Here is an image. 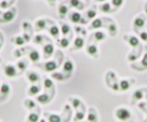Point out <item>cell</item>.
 I'll list each match as a JSON object with an SVG mask.
<instances>
[{
  "mask_svg": "<svg viewBox=\"0 0 147 122\" xmlns=\"http://www.w3.org/2000/svg\"><path fill=\"white\" fill-rule=\"evenodd\" d=\"M98 116L94 107H90L87 114V122H98Z\"/></svg>",
  "mask_w": 147,
  "mask_h": 122,
  "instance_id": "2e32d148",
  "label": "cell"
},
{
  "mask_svg": "<svg viewBox=\"0 0 147 122\" xmlns=\"http://www.w3.org/2000/svg\"><path fill=\"white\" fill-rule=\"evenodd\" d=\"M48 4L51 6V7H53L55 5V2H56V0H47Z\"/></svg>",
  "mask_w": 147,
  "mask_h": 122,
  "instance_id": "c3c4849f",
  "label": "cell"
},
{
  "mask_svg": "<svg viewBox=\"0 0 147 122\" xmlns=\"http://www.w3.org/2000/svg\"><path fill=\"white\" fill-rule=\"evenodd\" d=\"M47 28V20L44 19H37L35 22V29L37 31L43 30Z\"/></svg>",
  "mask_w": 147,
  "mask_h": 122,
  "instance_id": "ac0fdd59",
  "label": "cell"
},
{
  "mask_svg": "<svg viewBox=\"0 0 147 122\" xmlns=\"http://www.w3.org/2000/svg\"><path fill=\"white\" fill-rule=\"evenodd\" d=\"M102 19H96L93 21L91 22L89 29H99V28H102L103 27V22H102Z\"/></svg>",
  "mask_w": 147,
  "mask_h": 122,
  "instance_id": "f1b7e54d",
  "label": "cell"
},
{
  "mask_svg": "<svg viewBox=\"0 0 147 122\" xmlns=\"http://www.w3.org/2000/svg\"><path fill=\"white\" fill-rule=\"evenodd\" d=\"M11 42L17 46H22V45H24V43H26L23 36H15L14 38H12Z\"/></svg>",
  "mask_w": 147,
  "mask_h": 122,
  "instance_id": "1f68e13d",
  "label": "cell"
},
{
  "mask_svg": "<svg viewBox=\"0 0 147 122\" xmlns=\"http://www.w3.org/2000/svg\"><path fill=\"white\" fill-rule=\"evenodd\" d=\"M74 68H75V65H74L73 61L67 59V60L63 62V73H65L67 74H71L73 73V71H74Z\"/></svg>",
  "mask_w": 147,
  "mask_h": 122,
  "instance_id": "7c38bea8",
  "label": "cell"
},
{
  "mask_svg": "<svg viewBox=\"0 0 147 122\" xmlns=\"http://www.w3.org/2000/svg\"><path fill=\"white\" fill-rule=\"evenodd\" d=\"M86 52L92 58H95V59L98 58V47H96V45L94 43H90L87 45L86 48Z\"/></svg>",
  "mask_w": 147,
  "mask_h": 122,
  "instance_id": "ba28073f",
  "label": "cell"
},
{
  "mask_svg": "<svg viewBox=\"0 0 147 122\" xmlns=\"http://www.w3.org/2000/svg\"><path fill=\"white\" fill-rule=\"evenodd\" d=\"M126 122H133V121H131V120H128V121H126Z\"/></svg>",
  "mask_w": 147,
  "mask_h": 122,
  "instance_id": "db71d44e",
  "label": "cell"
},
{
  "mask_svg": "<svg viewBox=\"0 0 147 122\" xmlns=\"http://www.w3.org/2000/svg\"><path fill=\"white\" fill-rule=\"evenodd\" d=\"M48 32L51 36H52V37H53L54 39H57L60 35V29H59L58 26L53 25L48 29Z\"/></svg>",
  "mask_w": 147,
  "mask_h": 122,
  "instance_id": "cb8c5ba5",
  "label": "cell"
},
{
  "mask_svg": "<svg viewBox=\"0 0 147 122\" xmlns=\"http://www.w3.org/2000/svg\"><path fill=\"white\" fill-rule=\"evenodd\" d=\"M26 77H27L28 81L32 84L39 83L40 80V75L38 73H36L35 71H27Z\"/></svg>",
  "mask_w": 147,
  "mask_h": 122,
  "instance_id": "277c9868",
  "label": "cell"
},
{
  "mask_svg": "<svg viewBox=\"0 0 147 122\" xmlns=\"http://www.w3.org/2000/svg\"><path fill=\"white\" fill-rule=\"evenodd\" d=\"M134 83L133 78H128V79H122L119 82V89L122 92H126L131 87V85Z\"/></svg>",
  "mask_w": 147,
  "mask_h": 122,
  "instance_id": "3957f363",
  "label": "cell"
},
{
  "mask_svg": "<svg viewBox=\"0 0 147 122\" xmlns=\"http://www.w3.org/2000/svg\"><path fill=\"white\" fill-rule=\"evenodd\" d=\"M16 13H17V10L15 7L11 8V9H9L6 12L3 13V15H1L2 17V21L3 22H11L13 21V19H15L16 17Z\"/></svg>",
  "mask_w": 147,
  "mask_h": 122,
  "instance_id": "5b68a950",
  "label": "cell"
},
{
  "mask_svg": "<svg viewBox=\"0 0 147 122\" xmlns=\"http://www.w3.org/2000/svg\"><path fill=\"white\" fill-rule=\"evenodd\" d=\"M13 55L15 58H20L22 56V52L20 50H16V51L13 52Z\"/></svg>",
  "mask_w": 147,
  "mask_h": 122,
  "instance_id": "ee69618b",
  "label": "cell"
},
{
  "mask_svg": "<svg viewBox=\"0 0 147 122\" xmlns=\"http://www.w3.org/2000/svg\"><path fill=\"white\" fill-rule=\"evenodd\" d=\"M92 38L94 39L95 42H101L107 39V35H106L103 31H96L95 33L92 34Z\"/></svg>",
  "mask_w": 147,
  "mask_h": 122,
  "instance_id": "44dd1931",
  "label": "cell"
},
{
  "mask_svg": "<svg viewBox=\"0 0 147 122\" xmlns=\"http://www.w3.org/2000/svg\"><path fill=\"white\" fill-rule=\"evenodd\" d=\"M4 74L8 78H15L18 75V69L15 65L8 64L4 66Z\"/></svg>",
  "mask_w": 147,
  "mask_h": 122,
  "instance_id": "7a4b0ae2",
  "label": "cell"
},
{
  "mask_svg": "<svg viewBox=\"0 0 147 122\" xmlns=\"http://www.w3.org/2000/svg\"><path fill=\"white\" fill-rule=\"evenodd\" d=\"M108 31H109V34L111 36V37H115L118 33V28H117V25L114 23V22H110V23L108 25Z\"/></svg>",
  "mask_w": 147,
  "mask_h": 122,
  "instance_id": "83f0119b",
  "label": "cell"
},
{
  "mask_svg": "<svg viewBox=\"0 0 147 122\" xmlns=\"http://www.w3.org/2000/svg\"><path fill=\"white\" fill-rule=\"evenodd\" d=\"M57 68H58V64L54 60L48 61L43 64V69H44V71L47 72V73H52V72H54Z\"/></svg>",
  "mask_w": 147,
  "mask_h": 122,
  "instance_id": "8fae6325",
  "label": "cell"
},
{
  "mask_svg": "<svg viewBox=\"0 0 147 122\" xmlns=\"http://www.w3.org/2000/svg\"><path fill=\"white\" fill-rule=\"evenodd\" d=\"M68 100L69 102H70L72 104V107L75 108V109H77L78 107H79L81 106V100L79 98H77V97H69L68 98Z\"/></svg>",
  "mask_w": 147,
  "mask_h": 122,
  "instance_id": "d6a6232c",
  "label": "cell"
},
{
  "mask_svg": "<svg viewBox=\"0 0 147 122\" xmlns=\"http://www.w3.org/2000/svg\"><path fill=\"white\" fill-rule=\"evenodd\" d=\"M69 19H70L72 23L75 24L80 23L82 19V15L77 11H73L71 13H69Z\"/></svg>",
  "mask_w": 147,
  "mask_h": 122,
  "instance_id": "9a60e30c",
  "label": "cell"
},
{
  "mask_svg": "<svg viewBox=\"0 0 147 122\" xmlns=\"http://www.w3.org/2000/svg\"><path fill=\"white\" fill-rule=\"evenodd\" d=\"M87 1H88V0H87Z\"/></svg>",
  "mask_w": 147,
  "mask_h": 122,
  "instance_id": "680465c9",
  "label": "cell"
},
{
  "mask_svg": "<svg viewBox=\"0 0 147 122\" xmlns=\"http://www.w3.org/2000/svg\"><path fill=\"white\" fill-rule=\"evenodd\" d=\"M9 7V3L7 1H3L0 3V8H2V9H6Z\"/></svg>",
  "mask_w": 147,
  "mask_h": 122,
  "instance_id": "f6af8a7d",
  "label": "cell"
},
{
  "mask_svg": "<svg viewBox=\"0 0 147 122\" xmlns=\"http://www.w3.org/2000/svg\"><path fill=\"white\" fill-rule=\"evenodd\" d=\"M96 16V7H90L88 10L86 12L85 14V17H86V19L88 21V20H91V19H94Z\"/></svg>",
  "mask_w": 147,
  "mask_h": 122,
  "instance_id": "d4e9b609",
  "label": "cell"
},
{
  "mask_svg": "<svg viewBox=\"0 0 147 122\" xmlns=\"http://www.w3.org/2000/svg\"><path fill=\"white\" fill-rule=\"evenodd\" d=\"M98 8L101 12L105 13V14H108V13H110L112 11L111 6H110L109 3H104V4H102V5H100Z\"/></svg>",
  "mask_w": 147,
  "mask_h": 122,
  "instance_id": "e575fe53",
  "label": "cell"
},
{
  "mask_svg": "<svg viewBox=\"0 0 147 122\" xmlns=\"http://www.w3.org/2000/svg\"><path fill=\"white\" fill-rule=\"evenodd\" d=\"M114 115L118 120L121 122H126L128 120H131V112L127 107H118L114 111Z\"/></svg>",
  "mask_w": 147,
  "mask_h": 122,
  "instance_id": "6da1fadb",
  "label": "cell"
},
{
  "mask_svg": "<svg viewBox=\"0 0 147 122\" xmlns=\"http://www.w3.org/2000/svg\"><path fill=\"white\" fill-rule=\"evenodd\" d=\"M146 22V19L144 15H140L137 17H135L134 20H133V28H134L135 30L139 29H142L145 25Z\"/></svg>",
  "mask_w": 147,
  "mask_h": 122,
  "instance_id": "9c48e42d",
  "label": "cell"
},
{
  "mask_svg": "<svg viewBox=\"0 0 147 122\" xmlns=\"http://www.w3.org/2000/svg\"><path fill=\"white\" fill-rule=\"evenodd\" d=\"M82 122H86V121H82Z\"/></svg>",
  "mask_w": 147,
  "mask_h": 122,
  "instance_id": "6f0895ef",
  "label": "cell"
},
{
  "mask_svg": "<svg viewBox=\"0 0 147 122\" xmlns=\"http://www.w3.org/2000/svg\"><path fill=\"white\" fill-rule=\"evenodd\" d=\"M42 52H43V56L45 59L51 58L54 52V45L51 42L44 44L42 47Z\"/></svg>",
  "mask_w": 147,
  "mask_h": 122,
  "instance_id": "52a82bcc",
  "label": "cell"
},
{
  "mask_svg": "<svg viewBox=\"0 0 147 122\" xmlns=\"http://www.w3.org/2000/svg\"><path fill=\"white\" fill-rule=\"evenodd\" d=\"M68 4L71 7H75L76 9H83L84 8V4H83L80 0H68Z\"/></svg>",
  "mask_w": 147,
  "mask_h": 122,
  "instance_id": "4316f807",
  "label": "cell"
},
{
  "mask_svg": "<svg viewBox=\"0 0 147 122\" xmlns=\"http://www.w3.org/2000/svg\"><path fill=\"white\" fill-rule=\"evenodd\" d=\"M85 46V40L80 36H77L76 40H74V46L72 48V51H79V50L83 49Z\"/></svg>",
  "mask_w": 147,
  "mask_h": 122,
  "instance_id": "5bb4252c",
  "label": "cell"
},
{
  "mask_svg": "<svg viewBox=\"0 0 147 122\" xmlns=\"http://www.w3.org/2000/svg\"><path fill=\"white\" fill-rule=\"evenodd\" d=\"M11 92V87L7 83H3L2 84H0V93L2 96L7 97Z\"/></svg>",
  "mask_w": 147,
  "mask_h": 122,
  "instance_id": "7402d4cb",
  "label": "cell"
},
{
  "mask_svg": "<svg viewBox=\"0 0 147 122\" xmlns=\"http://www.w3.org/2000/svg\"><path fill=\"white\" fill-rule=\"evenodd\" d=\"M124 40L130 45V46L132 48V49H135L136 47L140 46V40L137 37L135 36H132V35H125L124 36Z\"/></svg>",
  "mask_w": 147,
  "mask_h": 122,
  "instance_id": "8992f818",
  "label": "cell"
},
{
  "mask_svg": "<svg viewBox=\"0 0 147 122\" xmlns=\"http://www.w3.org/2000/svg\"><path fill=\"white\" fill-rule=\"evenodd\" d=\"M23 38H24L25 40V42H30V36L28 34V33H24L23 34Z\"/></svg>",
  "mask_w": 147,
  "mask_h": 122,
  "instance_id": "7dc6e473",
  "label": "cell"
},
{
  "mask_svg": "<svg viewBox=\"0 0 147 122\" xmlns=\"http://www.w3.org/2000/svg\"><path fill=\"white\" fill-rule=\"evenodd\" d=\"M41 91V87L40 84H33L27 89V94L29 97H37Z\"/></svg>",
  "mask_w": 147,
  "mask_h": 122,
  "instance_id": "30bf717a",
  "label": "cell"
},
{
  "mask_svg": "<svg viewBox=\"0 0 147 122\" xmlns=\"http://www.w3.org/2000/svg\"><path fill=\"white\" fill-rule=\"evenodd\" d=\"M40 120V116L36 112H30L27 117L26 122H38Z\"/></svg>",
  "mask_w": 147,
  "mask_h": 122,
  "instance_id": "4dcf8cb0",
  "label": "cell"
},
{
  "mask_svg": "<svg viewBox=\"0 0 147 122\" xmlns=\"http://www.w3.org/2000/svg\"><path fill=\"white\" fill-rule=\"evenodd\" d=\"M144 97H145V99H146V101H147V91H146V93L144 94Z\"/></svg>",
  "mask_w": 147,
  "mask_h": 122,
  "instance_id": "816d5d0a",
  "label": "cell"
},
{
  "mask_svg": "<svg viewBox=\"0 0 147 122\" xmlns=\"http://www.w3.org/2000/svg\"><path fill=\"white\" fill-rule=\"evenodd\" d=\"M85 117V110H81V111H77L74 117V122H80L84 119Z\"/></svg>",
  "mask_w": 147,
  "mask_h": 122,
  "instance_id": "8d00e7d4",
  "label": "cell"
},
{
  "mask_svg": "<svg viewBox=\"0 0 147 122\" xmlns=\"http://www.w3.org/2000/svg\"><path fill=\"white\" fill-rule=\"evenodd\" d=\"M29 59L33 62V64H36V62H38L40 61V54L37 50H31V51L29 52Z\"/></svg>",
  "mask_w": 147,
  "mask_h": 122,
  "instance_id": "d6986e66",
  "label": "cell"
},
{
  "mask_svg": "<svg viewBox=\"0 0 147 122\" xmlns=\"http://www.w3.org/2000/svg\"><path fill=\"white\" fill-rule=\"evenodd\" d=\"M141 65L142 66V70L147 69V52L144 53V58H142V62H141Z\"/></svg>",
  "mask_w": 147,
  "mask_h": 122,
  "instance_id": "b9f144b4",
  "label": "cell"
},
{
  "mask_svg": "<svg viewBox=\"0 0 147 122\" xmlns=\"http://www.w3.org/2000/svg\"><path fill=\"white\" fill-rule=\"evenodd\" d=\"M106 0H96V2H104Z\"/></svg>",
  "mask_w": 147,
  "mask_h": 122,
  "instance_id": "f907efd6",
  "label": "cell"
},
{
  "mask_svg": "<svg viewBox=\"0 0 147 122\" xmlns=\"http://www.w3.org/2000/svg\"><path fill=\"white\" fill-rule=\"evenodd\" d=\"M69 12V7L65 5V4H60L58 7V14L62 19H63L65 16Z\"/></svg>",
  "mask_w": 147,
  "mask_h": 122,
  "instance_id": "e0dca14e",
  "label": "cell"
},
{
  "mask_svg": "<svg viewBox=\"0 0 147 122\" xmlns=\"http://www.w3.org/2000/svg\"><path fill=\"white\" fill-rule=\"evenodd\" d=\"M61 32L63 36H67L68 34L71 33V27L67 23L61 22Z\"/></svg>",
  "mask_w": 147,
  "mask_h": 122,
  "instance_id": "836d02e7",
  "label": "cell"
},
{
  "mask_svg": "<svg viewBox=\"0 0 147 122\" xmlns=\"http://www.w3.org/2000/svg\"><path fill=\"white\" fill-rule=\"evenodd\" d=\"M2 15V13H1V11H0V16H1Z\"/></svg>",
  "mask_w": 147,
  "mask_h": 122,
  "instance_id": "11a10c76",
  "label": "cell"
},
{
  "mask_svg": "<svg viewBox=\"0 0 147 122\" xmlns=\"http://www.w3.org/2000/svg\"><path fill=\"white\" fill-rule=\"evenodd\" d=\"M144 11H145V13H146V14H147V3L145 4V5H144Z\"/></svg>",
  "mask_w": 147,
  "mask_h": 122,
  "instance_id": "681fc988",
  "label": "cell"
},
{
  "mask_svg": "<svg viewBox=\"0 0 147 122\" xmlns=\"http://www.w3.org/2000/svg\"><path fill=\"white\" fill-rule=\"evenodd\" d=\"M2 46H3V42H0V50H1Z\"/></svg>",
  "mask_w": 147,
  "mask_h": 122,
  "instance_id": "f5cc1de1",
  "label": "cell"
},
{
  "mask_svg": "<svg viewBox=\"0 0 147 122\" xmlns=\"http://www.w3.org/2000/svg\"><path fill=\"white\" fill-rule=\"evenodd\" d=\"M43 86H44L45 89H51V88H53L54 86L53 80L50 79V78H44V80H43Z\"/></svg>",
  "mask_w": 147,
  "mask_h": 122,
  "instance_id": "74e56055",
  "label": "cell"
},
{
  "mask_svg": "<svg viewBox=\"0 0 147 122\" xmlns=\"http://www.w3.org/2000/svg\"><path fill=\"white\" fill-rule=\"evenodd\" d=\"M17 69L18 72H20V73H22V72H25L27 67H28V61L26 60V59H22V60L18 61L17 62Z\"/></svg>",
  "mask_w": 147,
  "mask_h": 122,
  "instance_id": "484cf974",
  "label": "cell"
},
{
  "mask_svg": "<svg viewBox=\"0 0 147 122\" xmlns=\"http://www.w3.org/2000/svg\"><path fill=\"white\" fill-rule=\"evenodd\" d=\"M144 98V93L142 91V89H138L133 92V94H132V101L133 102H139Z\"/></svg>",
  "mask_w": 147,
  "mask_h": 122,
  "instance_id": "ffe728a7",
  "label": "cell"
},
{
  "mask_svg": "<svg viewBox=\"0 0 147 122\" xmlns=\"http://www.w3.org/2000/svg\"><path fill=\"white\" fill-rule=\"evenodd\" d=\"M22 28H23V29H24V30H28V29H29V28H30V24L29 23V22H27V21L23 22V23H22Z\"/></svg>",
  "mask_w": 147,
  "mask_h": 122,
  "instance_id": "bcb514c9",
  "label": "cell"
},
{
  "mask_svg": "<svg viewBox=\"0 0 147 122\" xmlns=\"http://www.w3.org/2000/svg\"><path fill=\"white\" fill-rule=\"evenodd\" d=\"M51 99V97L47 93H43V94H40V95H38V96L36 97V101L38 102L40 105H46V104H49Z\"/></svg>",
  "mask_w": 147,
  "mask_h": 122,
  "instance_id": "4fadbf2b",
  "label": "cell"
},
{
  "mask_svg": "<svg viewBox=\"0 0 147 122\" xmlns=\"http://www.w3.org/2000/svg\"><path fill=\"white\" fill-rule=\"evenodd\" d=\"M57 45L62 49H67L69 47V45H70V40L63 37L62 38L61 40H59L57 42Z\"/></svg>",
  "mask_w": 147,
  "mask_h": 122,
  "instance_id": "f546056e",
  "label": "cell"
},
{
  "mask_svg": "<svg viewBox=\"0 0 147 122\" xmlns=\"http://www.w3.org/2000/svg\"><path fill=\"white\" fill-rule=\"evenodd\" d=\"M123 1H124V0H112V1H111V4L113 5V7H114L115 9H117V8L121 7L122 6Z\"/></svg>",
  "mask_w": 147,
  "mask_h": 122,
  "instance_id": "60d3db41",
  "label": "cell"
},
{
  "mask_svg": "<svg viewBox=\"0 0 147 122\" xmlns=\"http://www.w3.org/2000/svg\"><path fill=\"white\" fill-rule=\"evenodd\" d=\"M52 76H53V79L57 80V81H63V80L67 78V77H65V76L63 75V73H54V74H53Z\"/></svg>",
  "mask_w": 147,
  "mask_h": 122,
  "instance_id": "ab89813d",
  "label": "cell"
},
{
  "mask_svg": "<svg viewBox=\"0 0 147 122\" xmlns=\"http://www.w3.org/2000/svg\"><path fill=\"white\" fill-rule=\"evenodd\" d=\"M45 117H47L48 122H62V117L57 114H53V113H45Z\"/></svg>",
  "mask_w": 147,
  "mask_h": 122,
  "instance_id": "603a6c76",
  "label": "cell"
},
{
  "mask_svg": "<svg viewBox=\"0 0 147 122\" xmlns=\"http://www.w3.org/2000/svg\"><path fill=\"white\" fill-rule=\"evenodd\" d=\"M43 40H44V37L42 35L40 34H38V35H35L34 38H33V43L35 44H41L43 42Z\"/></svg>",
  "mask_w": 147,
  "mask_h": 122,
  "instance_id": "f35d334b",
  "label": "cell"
},
{
  "mask_svg": "<svg viewBox=\"0 0 147 122\" xmlns=\"http://www.w3.org/2000/svg\"><path fill=\"white\" fill-rule=\"evenodd\" d=\"M24 106L27 109L32 110L36 107V103L32 99H25L24 100Z\"/></svg>",
  "mask_w": 147,
  "mask_h": 122,
  "instance_id": "d590c367",
  "label": "cell"
},
{
  "mask_svg": "<svg viewBox=\"0 0 147 122\" xmlns=\"http://www.w3.org/2000/svg\"><path fill=\"white\" fill-rule=\"evenodd\" d=\"M139 36H140V39L142 40V42H147V32L146 31H142Z\"/></svg>",
  "mask_w": 147,
  "mask_h": 122,
  "instance_id": "7bdbcfd3",
  "label": "cell"
},
{
  "mask_svg": "<svg viewBox=\"0 0 147 122\" xmlns=\"http://www.w3.org/2000/svg\"><path fill=\"white\" fill-rule=\"evenodd\" d=\"M146 116H147V112H146ZM145 122H147V120H146V121H145Z\"/></svg>",
  "mask_w": 147,
  "mask_h": 122,
  "instance_id": "9f6ffc18",
  "label": "cell"
}]
</instances>
